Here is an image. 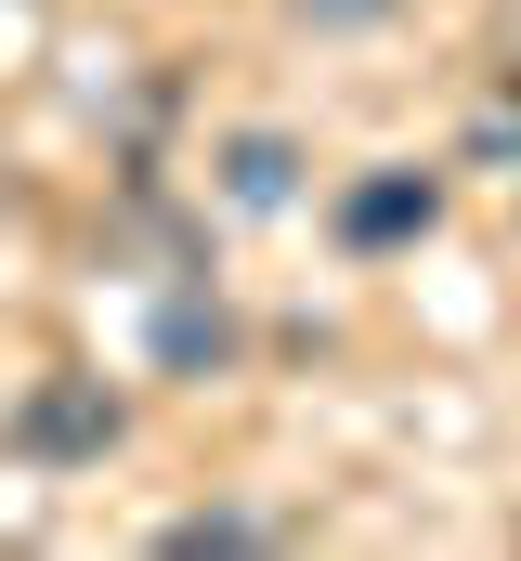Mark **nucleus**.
<instances>
[{"instance_id":"nucleus-4","label":"nucleus","mask_w":521,"mask_h":561,"mask_svg":"<svg viewBox=\"0 0 521 561\" xmlns=\"http://www.w3.org/2000/svg\"><path fill=\"white\" fill-rule=\"evenodd\" d=\"M222 340H235V327H222V300H209V313H196V300H170V313H157V353H170V366H196V353H222Z\"/></svg>"},{"instance_id":"nucleus-1","label":"nucleus","mask_w":521,"mask_h":561,"mask_svg":"<svg viewBox=\"0 0 521 561\" xmlns=\"http://www.w3.org/2000/svg\"><path fill=\"white\" fill-rule=\"evenodd\" d=\"M13 444L26 457H105L118 444V392L105 379H39V405L13 419Z\"/></svg>"},{"instance_id":"nucleus-5","label":"nucleus","mask_w":521,"mask_h":561,"mask_svg":"<svg viewBox=\"0 0 521 561\" xmlns=\"http://www.w3.org/2000/svg\"><path fill=\"white\" fill-rule=\"evenodd\" d=\"M170 549L196 561V549H260V523L248 510H196V523H170Z\"/></svg>"},{"instance_id":"nucleus-3","label":"nucleus","mask_w":521,"mask_h":561,"mask_svg":"<svg viewBox=\"0 0 521 561\" xmlns=\"http://www.w3.org/2000/svg\"><path fill=\"white\" fill-rule=\"evenodd\" d=\"M222 196H235V209H287V196H300V144L287 131H235L222 144Z\"/></svg>"},{"instance_id":"nucleus-2","label":"nucleus","mask_w":521,"mask_h":561,"mask_svg":"<svg viewBox=\"0 0 521 561\" xmlns=\"http://www.w3.org/2000/svg\"><path fill=\"white\" fill-rule=\"evenodd\" d=\"M430 209H443L430 170H379V183L339 196V236H352V249H391V236H430Z\"/></svg>"},{"instance_id":"nucleus-6","label":"nucleus","mask_w":521,"mask_h":561,"mask_svg":"<svg viewBox=\"0 0 521 561\" xmlns=\"http://www.w3.org/2000/svg\"><path fill=\"white\" fill-rule=\"evenodd\" d=\"M391 0H300V26H326V39H352V26H379Z\"/></svg>"}]
</instances>
